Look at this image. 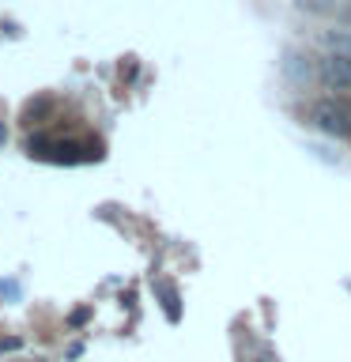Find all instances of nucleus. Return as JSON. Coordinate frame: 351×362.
Here are the masks:
<instances>
[{
    "label": "nucleus",
    "instance_id": "f257e3e1",
    "mask_svg": "<svg viewBox=\"0 0 351 362\" xmlns=\"http://www.w3.org/2000/svg\"><path fill=\"white\" fill-rule=\"evenodd\" d=\"M310 124L328 136H351V110L340 98H317L310 106Z\"/></svg>",
    "mask_w": 351,
    "mask_h": 362
},
{
    "label": "nucleus",
    "instance_id": "f03ea898",
    "mask_svg": "<svg viewBox=\"0 0 351 362\" xmlns=\"http://www.w3.org/2000/svg\"><path fill=\"white\" fill-rule=\"evenodd\" d=\"M317 79L325 90H336V95L351 90V53H325L317 61Z\"/></svg>",
    "mask_w": 351,
    "mask_h": 362
},
{
    "label": "nucleus",
    "instance_id": "20e7f679",
    "mask_svg": "<svg viewBox=\"0 0 351 362\" xmlns=\"http://www.w3.org/2000/svg\"><path fill=\"white\" fill-rule=\"evenodd\" d=\"M299 8L302 11H325V16H328V11H336L333 0H299Z\"/></svg>",
    "mask_w": 351,
    "mask_h": 362
},
{
    "label": "nucleus",
    "instance_id": "7ed1b4c3",
    "mask_svg": "<svg viewBox=\"0 0 351 362\" xmlns=\"http://www.w3.org/2000/svg\"><path fill=\"white\" fill-rule=\"evenodd\" d=\"M321 45H328L333 53H351V38H347V34H325Z\"/></svg>",
    "mask_w": 351,
    "mask_h": 362
}]
</instances>
